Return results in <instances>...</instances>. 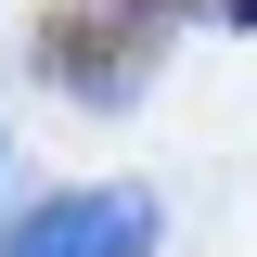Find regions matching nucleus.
<instances>
[{
    "label": "nucleus",
    "instance_id": "1",
    "mask_svg": "<svg viewBox=\"0 0 257 257\" xmlns=\"http://www.w3.org/2000/svg\"><path fill=\"white\" fill-rule=\"evenodd\" d=\"M155 244H167V206L142 180H77L0 219V257H155Z\"/></svg>",
    "mask_w": 257,
    "mask_h": 257
},
{
    "label": "nucleus",
    "instance_id": "2",
    "mask_svg": "<svg viewBox=\"0 0 257 257\" xmlns=\"http://www.w3.org/2000/svg\"><path fill=\"white\" fill-rule=\"evenodd\" d=\"M39 77H64L77 103H128L142 77H155V26H116V13H90V0H64L52 26H39Z\"/></svg>",
    "mask_w": 257,
    "mask_h": 257
},
{
    "label": "nucleus",
    "instance_id": "3",
    "mask_svg": "<svg viewBox=\"0 0 257 257\" xmlns=\"http://www.w3.org/2000/svg\"><path fill=\"white\" fill-rule=\"evenodd\" d=\"M90 13H116V26H155V39H167V13H193V0H90Z\"/></svg>",
    "mask_w": 257,
    "mask_h": 257
},
{
    "label": "nucleus",
    "instance_id": "4",
    "mask_svg": "<svg viewBox=\"0 0 257 257\" xmlns=\"http://www.w3.org/2000/svg\"><path fill=\"white\" fill-rule=\"evenodd\" d=\"M219 26H257V0H219Z\"/></svg>",
    "mask_w": 257,
    "mask_h": 257
}]
</instances>
